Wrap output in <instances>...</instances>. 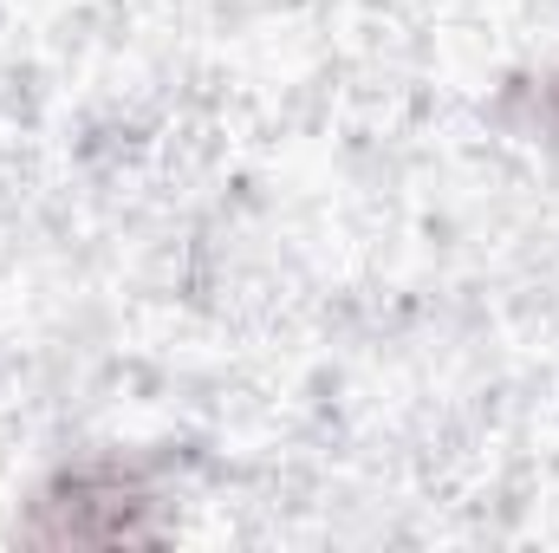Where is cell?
<instances>
[{
    "instance_id": "1",
    "label": "cell",
    "mask_w": 559,
    "mask_h": 553,
    "mask_svg": "<svg viewBox=\"0 0 559 553\" xmlns=\"http://www.w3.org/2000/svg\"><path fill=\"white\" fill-rule=\"evenodd\" d=\"M150 495L124 469H79L59 475L39 502H33V528L39 541H143L150 534Z\"/></svg>"
}]
</instances>
